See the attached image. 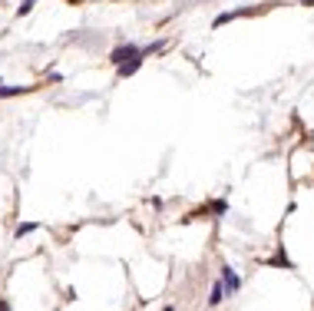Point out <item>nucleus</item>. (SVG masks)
Instances as JSON below:
<instances>
[{
  "instance_id": "39448f33",
  "label": "nucleus",
  "mask_w": 314,
  "mask_h": 311,
  "mask_svg": "<svg viewBox=\"0 0 314 311\" xmlns=\"http://www.w3.org/2000/svg\"><path fill=\"white\" fill-rule=\"evenodd\" d=\"M20 93H27V86H3V83H0V100H7V96H20Z\"/></svg>"
},
{
  "instance_id": "6e6552de",
  "label": "nucleus",
  "mask_w": 314,
  "mask_h": 311,
  "mask_svg": "<svg viewBox=\"0 0 314 311\" xmlns=\"http://www.w3.org/2000/svg\"><path fill=\"white\" fill-rule=\"evenodd\" d=\"M225 209H228L225 199H215V202H212V212H215V215H225Z\"/></svg>"
},
{
  "instance_id": "9d476101",
  "label": "nucleus",
  "mask_w": 314,
  "mask_h": 311,
  "mask_svg": "<svg viewBox=\"0 0 314 311\" xmlns=\"http://www.w3.org/2000/svg\"><path fill=\"white\" fill-rule=\"evenodd\" d=\"M0 311H10V301H0Z\"/></svg>"
},
{
  "instance_id": "9b49d317",
  "label": "nucleus",
  "mask_w": 314,
  "mask_h": 311,
  "mask_svg": "<svg viewBox=\"0 0 314 311\" xmlns=\"http://www.w3.org/2000/svg\"><path fill=\"white\" fill-rule=\"evenodd\" d=\"M301 3H314V0H301Z\"/></svg>"
},
{
  "instance_id": "20e7f679",
  "label": "nucleus",
  "mask_w": 314,
  "mask_h": 311,
  "mask_svg": "<svg viewBox=\"0 0 314 311\" xmlns=\"http://www.w3.org/2000/svg\"><path fill=\"white\" fill-rule=\"evenodd\" d=\"M222 301H225V285L215 281V285H212V295H208V305L215 308V305H222Z\"/></svg>"
},
{
  "instance_id": "7ed1b4c3",
  "label": "nucleus",
  "mask_w": 314,
  "mask_h": 311,
  "mask_svg": "<svg viewBox=\"0 0 314 311\" xmlns=\"http://www.w3.org/2000/svg\"><path fill=\"white\" fill-rule=\"evenodd\" d=\"M142 56H146V50H142V53L136 56V60H129V63H122V67H119V77H132V73H136V70L142 67Z\"/></svg>"
},
{
  "instance_id": "423d86ee",
  "label": "nucleus",
  "mask_w": 314,
  "mask_h": 311,
  "mask_svg": "<svg viewBox=\"0 0 314 311\" xmlns=\"http://www.w3.org/2000/svg\"><path fill=\"white\" fill-rule=\"evenodd\" d=\"M37 229H40L37 222H23V225H17V238H20V235H30V232H37Z\"/></svg>"
},
{
  "instance_id": "0eeeda50",
  "label": "nucleus",
  "mask_w": 314,
  "mask_h": 311,
  "mask_svg": "<svg viewBox=\"0 0 314 311\" xmlns=\"http://www.w3.org/2000/svg\"><path fill=\"white\" fill-rule=\"evenodd\" d=\"M271 265H284V268H294L291 262H288V255H284V252H278V255L271 258Z\"/></svg>"
},
{
  "instance_id": "1a4fd4ad",
  "label": "nucleus",
  "mask_w": 314,
  "mask_h": 311,
  "mask_svg": "<svg viewBox=\"0 0 314 311\" xmlns=\"http://www.w3.org/2000/svg\"><path fill=\"white\" fill-rule=\"evenodd\" d=\"M33 3H37V0H23V3H20V13H30Z\"/></svg>"
},
{
  "instance_id": "f03ea898",
  "label": "nucleus",
  "mask_w": 314,
  "mask_h": 311,
  "mask_svg": "<svg viewBox=\"0 0 314 311\" xmlns=\"http://www.w3.org/2000/svg\"><path fill=\"white\" fill-rule=\"evenodd\" d=\"M222 285H225V291H238L241 288V278L225 265V268H222Z\"/></svg>"
},
{
  "instance_id": "f257e3e1",
  "label": "nucleus",
  "mask_w": 314,
  "mask_h": 311,
  "mask_svg": "<svg viewBox=\"0 0 314 311\" xmlns=\"http://www.w3.org/2000/svg\"><path fill=\"white\" fill-rule=\"evenodd\" d=\"M139 53H142V50H136V46H119V50H113V56H109V60H113L116 67H122L126 60H136Z\"/></svg>"
}]
</instances>
